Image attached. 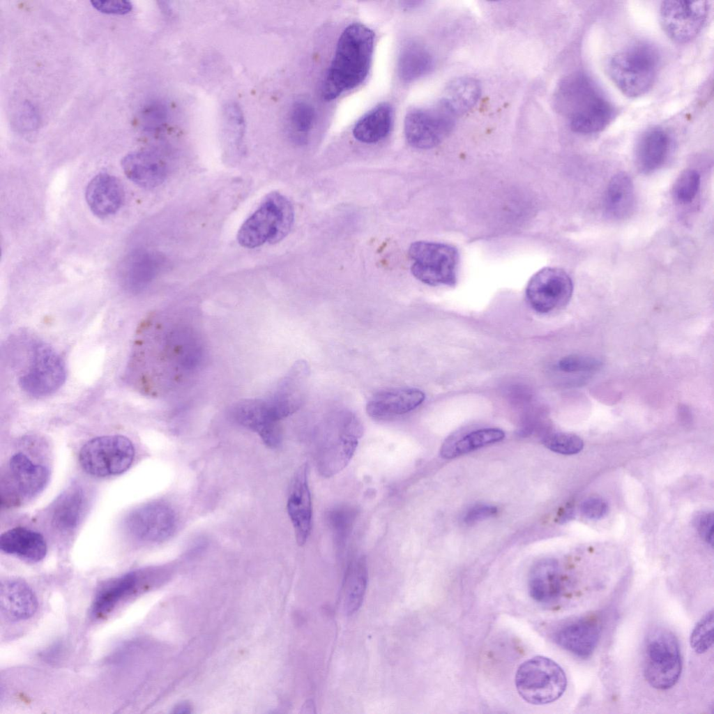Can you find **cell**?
<instances>
[{"instance_id": "obj_1", "label": "cell", "mask_w": 714, "mask_h": 714, "mask_svg": "<svg viewBox=\"0 0 714 714\" xmlns=\"http://www.w3.org/2000/svg\"><path fill=\"white\" fill-rule=\"evenodd\" d=\"M145 329L150 337L142 332V337L138 340L140 344L135 346L132 362L152 358L147 364H159L158 367L163 369L162 374H169V380H173V376L175 380L188 377L198 371L204 360L205 347L202 336L195 326L182 320H172L160 326Z\"/></svg>"}, {"instance_id": "obj_2", "label": "cell", "mask_w": 714, "mask_h": 714, "mask_svg": "<svg viewBox=\"0 0 714 714\" xmlns=\"http://www.w3.org/2000/svg\"><path fill=\"white\" fill-rule=\"evenodd\" d=\"M308 377L304 369L293 366L270 395L236 403L232 417L256 432L267 446L277 447L282 440L280 421L303 405Z\"/></svg>"}, {"instance_id": "obj_3", "label": "cell", "mask_w": 714, "mask_h": 714, "mask_svg": "<svg viewBox=\"0 0 714 714\" xmlns=\"http://www.w3.org/2000/svg\"><path fill=\"white\" fill-rule=\"evenodd\" d=\"M374 33L360 23L349 25L339 38L323 84L324 99H335L360 85L371 66Z\"/></svg>"}, {"instance_id": "obj_4", "label": "cell", "mask_w": 714, "mask_h": 714, "mask_svg": "<svg viewBox=\"0 0 714 714\" xmlns=\"http://www.w3.org/2000/svg\"><path fill=\"white\" fill-rule=\"evenodd\" d=\"M557 110L572 130L592 134L604 130L614 117V108L595 83L582 73H573L558 85L554 95Z\"/></svg>"}, {"instance_id": "obj_5", "label": "cell", "mask_w": 714, "mask_h": 714, "mask_svg": "<svg viewBox=\"0 0 714 714\" xmlns=\"http://www.w3.org/2000/svg\"><path fill=\"white\" fill-rule=\"evenodd\" d=\"M362 435L360 421L349 411L337 413L323 423L314 441V460L319 474L330 478L344 469Z\"/></svg>"}, {"instance_id": "obj_6", "label": "cell", "mask_w": 714, "mask_h": 714, "mask_svg": "<svg viewBox=\"0 0 714 714\" xmlns=\"http://www.w3.org/2000/svg\"><path fill=\"white\" fill-rule=\"evenodd\" d=\"M294 220V210L289 199L280 192H272L241 225L237 234L238 242L247 248L278 243L287 236Z\"/></svg>"}, {"instance_id": "obj_7", "label": "cell", "mask_w": 714, "mask_h": 714, "mask_svg": "<svg viewBox=\"0 0 714 714\" xmlns=\"http://www.w3.org/2000/svg\"><path fill=\"white\" fill-rule=\"evenodd\" d=\"M659 66L657 52L649 45L637 43L614 54L608 61V75L629 98L646 93L655 82Z\"/></svg>"}, {"instance_id": "obj_8", "label": "cell", "mask_w": 714, "mask_h": 714, "mask_svg": "<svg viewBox=\"0 0 714 714\" xmlns=\"http://www.w3.org/2000/svg\"><path fill=\"white\" fill-rule=\"evenodd\" d=\"M681 671V655L676 637L665 628H653L644 642L645 679L651 687L666 690L676 685Z\"/></svg>"}, {"instance_id": "obj_9", "label": "cell", "mask_w": 714, "mask_h": 714, "mask_svg": "<svg viewBox=\"0 0 714 714\" xmlns=\"http://www.w3.org/2000/svg\"><path fill=\"white\" fill-rule=\"evenodd\" d=\"M515 687L520 697L534 705L554 702L564 693L567 678L556 662L536 656L524 662L515 674Z\"/></svg>"}, {"instance_id": "obj_10", "label": "cell", "mask_w": 714, "mask_h": 714, "mask_svg": "<svg viewBox=\"0 0 714 714\" xmlns=\"http://www.w3.org/2000/svg\"><path fill=\"white\" fill-rule=\"evenodd\" d=\"M413 275L431 286L453 287L457 282L459 252L453 245L416 241L409 249Z\"/></svg>"}, {"instance_id": "obj_11", "label": "cell", "mask_w": 714, "mask_h": 714, "mask_svg": "<svg viewBox=\"0 0 714 714\" xmlns=\"http://www.w3.org/2000/svg\"><path fill=\"white\" fill-rule=\"evenodd\" d=\"M135 457L132 443L121 435L94 438L79 453V462L89 474L106 477L121 474L131 466Z\"/></svg>"}, {"instance_id": "obj_12", "label": "cell", "mask_w": 714, "mask_h": 714, "mask_svg": "<svg viewBox=\"0 0 714 714\" xmlns=\"http://www.w3.org/2000/svg\"><path fill=\"white\" fill-rule=\"evenodd\" d=\"M65 363L56 350L43 342L31 347L29 366L21 374L19 384L27 394L37 397L50 395L65 382Z\"/></svg>"}, {"instance_id": "obj_13", "label": "cell", "mask_w": 714, "mask_h": 714, "mask_svg": "<svg viewBox=\"0 0 714 714\" xmlns=\"http://www.w3.org/2000/svg\"><path fill=\"white\" fill-rule=\"evenodd\" d=\"M49 478L47 467L33 463L23 453L15 454L1 480V505H18L34 497L43 490Z\"/></svg>"}, {"instance_id": "obj_14", "label": "cell", "mask_w": 714, "mask_h": 714, "mask_svg": "<svg viewBox=\"0 0 714 714\" xmlns=\"http://www.w3.org/2000/svg\"><path fill=\"white\" fill-rule=\"evenodd\" d=\"M708 1H665L660 8L661 26L678 43H688L701 31L711 10Z\"/></svg>"}, {"instance_id": "obj_15", "label": "cell", "mask_w": 714, "mask_h": 714, "mask_svg": "<svg viewBox=\"0 0 714 714\" xmlns=\"http://www.w3.org/2000/svg\"><path fill=\"white\" fill-rule=\"evenodd\" d=\"M455 116L439 102L435 107L414 109L404 119V135L413 147L427 149L440 144L453 130Z\"/></svg>"}, {"instance_id": "obj_16", "label": "cell", "mask_w": 714, "mask_h": 714, "mask_svg": "<svg viewBox=\"0 0 714 714\" xmlns=\"http://www.w3.org/2000/svg\"><path fill=\"white\" fill-rule=\"evenodd\" d=\"M573 283L563 269L547 267L535 273L526 288V298L532 309L547 314L565 306L570 300Z\"/></svg>"}, {"instance_id": "obj_17", "label": "cell", "mask_w": 714, "mask_h": 714, "mask_svg": "<svg viewBox=\"0 0 714 714\" xmlns=\"http://www.w3.org/2000/svg\"><path fill=\"white\" fill-rule=\"evenodd\" d=\"M176 523L174 512L169 506L152 502L130 512L125 518L123 528L135 541L159 542L174 533Z\"/></svg>"}, {"instance_id": "obj_18", "label": "cell", "mask_w": 714, "mask_h": 714, "mask_svg": "<svg viewBox=\"0 0 714 714\" xmlns=\"http://www.w3.org/2000/svg\"><path fill=\"white\" fill-rule=\"evenodd\" d=\"M602 630L601 618L586 615L568 620L559 625L552 633L555 643L567 651L586 658L595 651Z\"/></svg>"}, {"instance_id": "obj_19", "label": "cell", "mask_w": 714, "mask_h": 714, "mask_svg": "<svg viewBox=\"0 0 714 714\" xmlns=\"http://www.w3.org/2000/svg\"><path fill=\"white\" fill-rule=\"evenodd\" d=\"M307 464H303L293 478L287 503L296 542L305 544L312 529V506L308 484Z\"/></svg>"}, {"instance_id": "obj_20", "label": "cell", "mask_w": 714, "mask_h": 714, "mask_svg": "<svg viewBox=\"0 0 714 714\" xmlns=\"http://www.w3.org/2000/svg\"><path fill=\"white\" fill-rule=\"evenodd\" d=\"M425 398V393L417 388L383 390L370 399L366 411L374 419H386L414 410L424 402Z\"/></svg>"}, {"instance_id": "obj_21", "label": "cell", "mask_w": 714, "mask_h": 714, "mask_svg": "<svg viewBox=\"0 0 714 714\" xmlns=\"http://www.w3.org/2000/svg\"><path fill=\"white\" fill-rule=\"evenodd\" d=\"M85 198L92 213L106 218L116 213L124 200V190L120 181L107 173H100L88 183Z\"/></svg>"}, {"instance_id": "obj_22", "label": "cell", "mask_w": 714, "mask_h": 714, "mask_svg": "<svg viewBox=\"0 0 714 714\" xmlns=\"http://www.w3.org/2000/svg\"><path fill=\"white\" fill-rule=\"evenodd\" d=\"M564 588V577L556 559L547 558L537 561L531 568L528 588L536 602L549 605L561 597Z\"/></svg>"}, {"instance_id": "obj_23", "label": "cell", "mask_w": 714, "mask_h": 714, "mask_svg": "<svg viewBox=\"0 0 714 714\" xmlns=\"http://www.w3.org/2000/svg\"><path fill=\"white\" fill-rule=\"evenodd\" d=\"M121 166L128 178L144 188L160 185L168 175L166 162L151 151H135L127 154Z\"/></svg>"}, {"instance_id": "obj_24", "label": "cell", "mask_w": 714, "mask_h": 714, "mask_svg": "<svg viewBox=\"0 0 714 714\" xmlns=\"http://www.w3.org/2000/svg\"><path fill=\"white\" fill-rule=\"evenodd\" d=\"M146 573L133 571L109 581L98 591L91 607V614L101 618L109 614L125 598L133 595L147 579Z\"/></svg>"}, {"instance_id": "obj_25", "label": "cell", "mask_w": 714, "mask_h": 714, "mask_svg": "<svg viewBox=\"0 0 714 714\" xmlns=\"http://www.w3.org/2000/svg\"><path fill=\"white\" fill-rule=\"evenodd\" d=\"M164 263V258L155 252L136 251L130 253L121 267L123 282L131 291L143 289L159 274Z\"/></svg>"}, {"instance_id": "obj_26", "label": "cell", "mask_w": 714, "mask_h": 714, "mask_svg": "<svg viewBox=\"0 0 714 714\" xmlns=\"http://www.w3.org/2000/svg\"><path fill=\"white\" fill-rule=\"evenodd\" d=\"M0 604L3 614L12 621L29 618L38 608V600L32 589L17 579L1 583Z\"/></svg>"}, {"instance_id": "obj_27", "label": "cell", "mask_w": 714, "mask_h": 714, "mask_svg": "<svg viewBox=\"0 0 714 714\" xmlns=\"http://www.w3.org/2000/svg\"><path fill=\"white\" fill-rule=\"evenodd\" d=\"M0 548L6 554L31 562L43 559L47 549L46 542L41 534L23 527H15L2 533L0 537Z\"/></svg>"}, {"instance_id": "obj_28", "label": "cell", "mask_w": 714, "mask_h": 714, "mask_svg": "<svg viewBox=\"0 0 714 714\" xmlns=\"http://www.w3.org/2000/svg\"><path fill=\"white\" fill-rule=\"evenodd\" d=\"M669 149V137L662 128H655L645 132L639 139L635 150L637 169L649 174L658 169L666 160Z\"/></svg>"}, {"instance_id": "obj_29", "label": "cell", "mask_w": 714, "mask_h": 714, "mask_svg": "<svg viewBox=\"0 0 714 714\" xmlns=\"http://www.w3.org/2000/svg\"><path fill=\"white\" fill-rule=\"evenodd\" d=\"M87 506L84 490L77 485L68 488L56 499L52 510V523L61 531L75 529L82 521Z\"/></svg>"}, {"instance_id": "obj_30", "label": "cell", "mask_w": 714, "mask_h": 714, "mask_svg": "<svg viewBox=\"0 0 714 714\" xmlns=\"http://www.w3.org/2000/svg\"><path fill=\"white\" fill-rule=\"evenodd\" d=\"M635 206V190L632 180L623 172L615 174L609 181L605 195L604 208L607 216L622 220L629 216Z\"/></svg>"}, {"instance_id": "obj_31", "label": "cell", "mask_w": 714, "mask_h": 714, "mask_svg": "<svg viewBox=\"0 0 714 714\" xmlns=\"http://www.w3.org/2000/svg\"><path fill=\"white\" fill-rule=\"evenodd\" d=\"M393 119L392 107L386 102L380 103L364 114L356 123L353 135L363 143H376L390 133Z\"/></svg>"}, {"instance_id": "obj_32", "label": "cell", "mask_w": 714, "mask_h": 714, "mask_svg": "<svg viewBox=\"0 0 714 714\" xmlns=\"http://www.w3.org/2000/svg\"><path fill=\"white\" fill-rule=\"evenodd\" d=\"M481 95V86L477 79L459 77L446 86L439 102L455 116L470 110Z\"/></svg>"}, {"instance_id": "obj_33", "label": "cell", "mask_w": 714, "mask_h": 714, "mask_svg": "<svg viewBox=\"0 0 714 714\" xmlns=\"http://www.w3.org/2000/svg\"><path fill=\"white\" fill-rule=\"evenodd\" d=\"M433 62L431 53L425 46L416 42L409 43L399 56V77L404 82H413L429 73Z\"/></svg>"}, {"instance_id": "obj_34", "label": "cell", "mask_w": 714, "mask_h": 714, "mask_svg": "<svg viewBox=\"0 0 714 714\" xmlns=\"http://www.w3.org/2000/svg\"><path fill=\"white\" fill-rule=\"evenodd\" d=\"M505 433L499 428H483L469 432L455 440L444 443L440 455L444 459H452L480 448L503 440Z\"/></svg>"}, {"instance_id": "obj_35", "label": "cell", "mask_w": 714, "mask_h": 714, "mask_svg": "<svg viewBox=\"0 0 714 714\" xmlns=\"http://www.w3.org/2000/svg\"><path fill=\"white\" fill-rule=\"evenodd\" d=\"M344 582V607L347 615H353L361 607L367 589V569L364 556L349 563Z\"/></svg>"}, {"instance_id": "obj_36", "label": "cell", "mask_w": 714, "mask_h": 714, "mask_svg": "<svg viewBox=\"0 0 714 714\" xmlns=\"http://www.w3.org/2000/svg\"><path fill=\"white\" fill-rule=\"evenodd\" d=\"M713 611H708L695 625L690 637L691 648L697 653L706 652L713 644Z\"/></svg>"}, {"instance_id": "obj_37", "label": "cell", "mask_w": 714, "mask_h": 714, "mask_svg": "<svg viewBox=\"0 0 714 714\" xmlns=\"http://www.w3.org/2000/svg\"><path fill=\"white\" fill-rule=\"evenodd\" d=\"M700 186V175L694 169L684 170L676 180L672 189L675 200L683 204L693 201Z\"/></svg>"}, {"instance_id": "obj_38", "label": "cell", "mask_w": 714, "mask_h": 714, "mask_svg": "<svg viewBox=\"0 0 714 714\" xmlns=\"http://www.w3.org/2000/svg\"><path fill=\"white\" fill-rule=\"evenodd\" d=\"M543 443L550 450L562 455L579 453L584 446L582 439L577 435L567 432H554L547 434Z\"/></svg>"}, {"instance_id": "obj_39", "label": "cell", "mask_w": 714, "mask_h": 714, "mask_svg": "<svg viewBox=\"0 0 714 714\" xmlns=\"http://www.w3.org/2000/svg\"><path fill=\"white\" fill-rule=\"evenodd\" d=\"M314 121L313 107L305 101L296 102L291 109L290 123L292 128L299 134L310 130Z\"/></svg>"}, {"instance_id": "obj_40", "label": "cell", "mask_w": 714, "mask_h": 714, "mask_svg": "<svg viewBox=\"0 0 714 714\" xmlns=\"http://www.w3.org/2000/svg\"><path fill=\"white\" fill-rule=\"evenodd\" d=\"M224 123L226 135L235 142L242 139L245 130V121L241 107L230 103L224 110Z\"/></svg>"}, {"instance_id": "obj_41", "label": "cell", "mask_w": 714, "mask_h": 714, "mask_svg": "<svg viewBox=\"0 0 714 714\" xmlns=\"http://www.w3.org/2000/svg\"><path fill=\"white\" fill-rule=\"evenodd\" d=\"M558 365L561 370L571 373L595 370L601 362L591 356L570 355L561 358Z\"/></svg>"}, {"instance_id": "obj_42", "label": "cell", "mask_w": 714, "mask_h": 714, "mask_svg": "<svg viewBox=\"0 0 714 714\" xmlns=\"http://www.w3.org/2000/svg\"><path fill=\"white\" fill-rule=\"evenodd\" d=\"M582 514L591 519H599L607 512V502L598 497H591L585 499L580 506Z\"/></svg>"}, {"instance_id": "obj_43", "label": "cell", "mask_w": 714, "mask_h": 714, "mask_svg": "<svg viewBox=\"0 0 714 714\" xmlns=\"http://www.w3.org/2000/svg\"><path fill=\"white\" fill-rule=\"evenodd\" d=\"M91 3L95 9L105 14L124 15L132 8L128 1H92Z\"/></svg>"}, {"instance_id": "obj_44", "label": "cell", "mask_w": 714, "mask_h": 714, "mask_svg": "<svg viewBox=\"0 0 714 714\" xmlns=\"http://www.w3.org/2000/svg\"><path fill=\"white\" fill-rule=\"evenodd\" d=\"M498 510L492 505L478 504L471 508L465 514L464 521L466 524H472L477 522L495 515Z\"/></svg>"}, {"instance_id": "obj_45", "label": "cell", "mask_w": 714, "mask_h": 714, "mask_svg": "<svg viewBox=\"0 0 714 714\" xmlns=\"http://www.w3.org/2000/svg\"><path fill=\"white\" fill-rule=\"evenodd\" d=\"M713 512L701 514L696 522V526L700 536L711 546L713 545Z\"/></svg>"}, {"instance_id": "obj_46", "label": "cell", "mask_w": 714, "mask_h": 714, "mask_svg": "<svg viewBox=\"0 0 714 714\" xmlns=\"http://www.w3.org/2000/svg\"><path fill=\"white\" fill-rule=\"evenodd\" d=\"M20 118L28 128H33L38 122L35 109L29 104L24 106Z\"/></svg>"}, {"instance_id": "obj_47", "label": "cell", "mask_w": 714, "mask_h": 714, "mask_svg": "<svg viewBox=\"0 0 714 714\" xmlns=\"http://www.w3.org/2000/svg\"><path fill=\"white\" fill-rule=\"evenodd\" d=\"M301 708H302L301 712L303 713H310V714L316 713V711H315L316 707H315L314 701L312 699L307 700L305 701V703L303 704V706H302Z\"/></svg>"}]
</instances>
